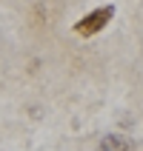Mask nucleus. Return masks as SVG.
<instances>
[{
	"label": "nucleus",
	"instance_id": "1",
	"mask_svg": "<svg viewBox=\"0 0 143 151\" xmlns=\"http://www.w3.org/2000/svg\"><path fill=\"white\" fill-rule=\"evenodd\" d=\"M112 20H115V3H106V6H97V9H92V12H86L72 29H75L77 37L89 40V37H94V34H100Z\"/></svg>",
	"mask_w": 143,
	"mask_h": 151
},
{
	"label": "nucleus",
	"instance_id": "2",
	"mask_svg": "<svg viewBox=\"0 0 143 151\" xmlns=\"http://www.w3.org/2000/svg\"><path fill=\"white\" fill-rule=\"evenodd\" d=\"M135 140L126 134H106L100 140V151H135Z\"/></svg>",
	"mask_w": 143,
	"mask_h": 151
}]
</instances>
